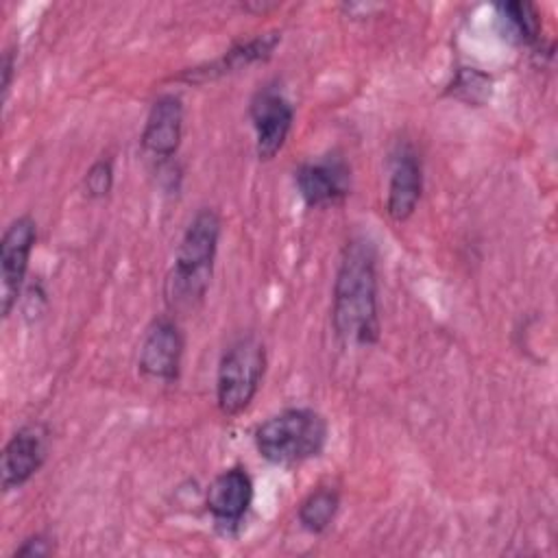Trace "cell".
<instances>
[{"mask_svg": "<svg viewBox=\"0 0 558 558\" xmlns=\"http://www.w3.org/2000/svg\"><path fill=\"white\" fill-rule=\"evenodd\" d=\"M13 70H15V52L9 48L2 57V100L9 98V89L13 83Z\"/></svg>", "mask_w": 558, "mask_h": 558, "instance_id": "18", "label": "cell"}, {"mask_svg": "<svg viewBox=\"0 0 558 558\" xmlns=\"http://www.w3.org/2000/svg\"><path fill=\"white\" fill-rule=\"evenodd\" d=\"M294 185L307 207L338 205L351 194V166L336 153L303 161L294 170Z\"/></svg>", "mask_w": 558, "mask_h": 558, "instance_id": "7", "label": "cell"}, {"mask_svg": "<svg viewBox=\"0 0 558 558\" xmlns=\"http://www.w3.org/2000/svg\"><path fill=\"white\" fill-rule=\"evenodd\" d=\"M183 100L177 94H161L153 100L140 142L148 157L168 161L177 155L183 137Z\"/></svg>", "mask_w": 558, "mask_h": 558, "instance_id": "11", "label": "cell"}, {"mask_svg": "<svg viewBox=\"0 0 558 558\" xmlns=\"http://www.w3.org/2000/svg\"><path fill=\"white\" fill-rule=\"evenodd\" d=\"M183 349L185 340L174 318L159 316L148 325L142 338L137 368L148 379L172 384L181 373Z\"/></svg>", "mask_w": 558, "mask_h": 558, "instance_id": "8", "label": "cell"}, {"mask_svg": "<svg viewBox=\"0 0 558 558\" xmlns=\"http://www.w3.org/2000/svg\"><path fill=\"white\" fill-rule=\"evenodd\" d=\"M46 462V429L39 423L15 429L2 449V490L22 488Z\"/></svg>", "mask_w": 558, "mask_h": 558, "instance_id": "10", "label": "cell"}, {"mask_svg": "<svg viewBox=\"0 0 558 558\" xmlns=\"http://www.w3.org/2000/svg\"><path fill=\"white\" fill-rule=\"evenodd\" d=\"M329 438L327 418L312 408H286L255 427L257 453L279 466H294L323 453Z\"/></svg>", "mask_w": 558, "mask_h": 558, "instance_id": "3", "label": "cell"}, {"mask_svg": "<svg viewBox=\"0 0 558 558\" xmlns=\"http://www.w3.org/2000/svg\"><path fill=\"white\" fill-rule=\"evenodd\" d=\"M423 194V166L410 144L397 148L390 161L386 211L395 222L408 220Z\"/></svg>", "mask_w": 558, "mask_h": 558, "instance_id": "12", "label": "cell"}, {"mask_svg": "<svg viewBox=\"0 0 558 558\" xmlns=\"http://www.w3.org/2000/svg\"><path fill=\"white\" fill-rule=\"evenodd\" d=\"M253 504V480L244 466L220 471L207 486L205 508L222 534H235Z\"/></svg>", "mask_w": 558, "mask_h": 558, "instance_id": "9", "label": "cell"}, {"mask_svg": "<svg viewBox=\"0 0 558 558\" xmlns=\"http://www.w3.org/2000/svg\"><path fill=\"white\" fill-rule=\"evenodd\" d=\"M279 41H281L279 33H264V35L251 37L246 41H240V44L231 46L220 59L207 63L205 68H194L190 74H183V78H187V81H211V78L238 72L242 68H248L253 63L266 61L275 52Z\"/></svg>", "mask_w": 558, "mask_h": 558, "instance_id": "13", "label": "cell"}, {"mask_svg": "<svg viewBox=\"0 0 558 558\" xmlns=\"http://www.w3.org/2000/svg\"><path fill=\"white\" fill-rule=\"evenodd\" d=\"M113 179H116V170H113V159L111 157H98L85 172L83 177V190L87 198L100 201L105 196H109L111 187H113Z\"/></svg>", "mask_w": 558, "mask_h": 558, "instance_id": "16", "label": "cell"}, {"mask_svg": "<svg viewBox=\"0 0 558 558\" xmlns=\"http://www.w3.org/2000/svg\"><path fill=\"white\" fill-rule=\"evenodd\" d=\"M37 242V222L24 214L13 218L0 240V310L9 318L20 301L28 272L31 253Z\"/></svg>", "mask_w": 558, "mask_h": 558, "instance_id": "5", "label": "cell"}, {"mask_svg": "<svg viewBox=\"0 0 558 558\" xmlns=\"http://www.w3.org/2000/svg\"><path fill=\"white\" fill-rule=\"evenodd\" d=\"M266 371L264 342L253 336L235 338L218 362L216 401L225 416L242 414L255 399Z\"/></svg>", "mask_w": 558, "mask_h": 558, "instance_id": "4", "label": "cell"}, {"mask_svg": "<svg viewBox=\"0 0 558 558\" xmlns=\"http://www.w3.org/2000/svg\"><path fill=\"white\" fill-rule=\"evenodd\" d=\"M497 17L506 26L504 33L508 39L534 46L541 39V17L530 2H501L497 4Z\"/></svg>", "mask_w": 558, "mask_h": 558, "instance_id": "15", "label": "cell"}, {"mask_svg": "<svg viewBox=\"0 0 558 558\" xmlns=\"http://www.w3.org/2000/svg\"><path fill=\"white\" fill-rule=\"evenodd\" d=\"M220 216L211 207L198 209L185 227L172 270L166 279V301L172 310H194L207 294L220 242Z\"/></svg>", "mask_w": 558, "mask_h": 558, "instance_id": "2", "label": "cell"}, {"mask_svg": "<svg viewBox=\"0 0 558 558\" xmlns=\"http://www.w3.org/2000/svg\"><path fill=\"white\" fill-rule=\"evenodd\" d=\"M248 118L255 131V153L259 159H272L286 144L294 122V107L277 85H264L248 105Z\"/></svg>", "mask_w": 558, "mask_h": 558, "instance_id": "6", "label": "cell"}, {"mask_svg": "<svg viewBox=\"0 0 558 558\" xmlns=\"http://www.w3.org/2000/svg\"><path fill=\"white\" fill-rule=\"evenodd\" d=\"M54 551V541L44 534V532H37V534H31L26 536L15 549H13V558H41V556H50Z\"/></svg>", "mask_w": 558, "mask_h": 558, "instance_id": "17", "label": "cell"}, {"mask_svg": "<svg viewBox=\"0 0 558 558\" xmlns=\"http://www.w3.org/2000/svg\"><path fill=\"white\" fill-rule=\"evenodd\" d=\"M340 510V493L331 486L314 488L296 510L301 527L310 534H323L336 519Z\"/></svg>", "mask_w": 558, "mask_h": 558, "instance_id": "14", "label": "cell"}, {"mask_svg": "<svg viewBox=\"0 0 558 558\" xmlns=\"http://www.w3.org/2000/svg\"><path fill=\"white\" fill-rule=\"evenodd\" d=\"M331 325L347 347H371L379 340L377 255L366 238H353L342 248L331 288Z\"/></svg>", "mask_w": 558, "mask_h": 558, "instance_id": "1", "label": "cell"}]
</instances>
